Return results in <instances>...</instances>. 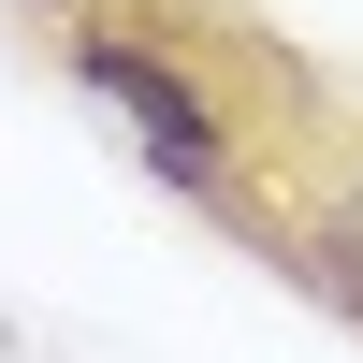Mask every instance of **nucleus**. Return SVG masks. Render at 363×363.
I'll return each instance as SVG.
<instances>
[{
	"mask_svg": "<svg viewBox=\"0 0 363 363\" xmlns=\"http://www.w3.org/2000/svg\"><path fill=\"white\" fill-rule=\"evenodd\" d=\"M73 73H87V102H102L116 131L145 145V174H174V189H218V174H233V131H218V102H203L174 58H145L131 29H73Z\"/></svg>",
	"mask_w": 363,
	"mask_h": 363,
	"instance_id": "nucleus-1",
	"label": "nucleus"
}]
</instances>
